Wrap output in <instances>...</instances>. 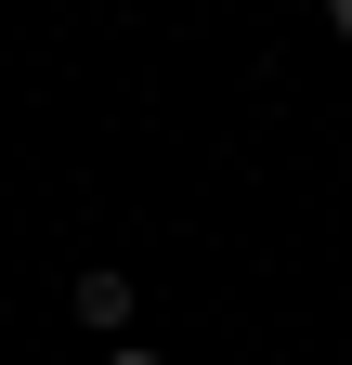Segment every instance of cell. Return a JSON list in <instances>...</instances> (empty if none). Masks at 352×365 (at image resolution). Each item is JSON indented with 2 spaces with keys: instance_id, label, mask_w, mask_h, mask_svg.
Returning <instances> with one entry per match:
<instances>
[{
  "instance_id": "6da1fadb",
  "label": "cell",
  "mask_w": 352,
  "mask_h": 365,
  "mask_svg": "<svg viewBox=\"0 0 352 365\" xmlns=\"http://www.w3.org/2000/svg\"><path fill=\"white\" fill-rule=\"evenodd\" d=\"M66 313H78L92 339H118V327H130V274H118V261H92V274L66 287Z\"/></svg>"
},
{
  "instance_id": "3957f363",
  "label": "cell",
  "mask_w": 352,
  "mask_h": 365,
  "mask_svg": "<svg viewBox=\"0 0 352 365\" xmlns=\"http://www.w3.org/2000/svg\"><path fill=\"white\" fill-rule=\"evenodd\" d=\"M105 365H170V352H105Z\"/></svg>"
},
{
  "instance_id": "7a4b0ae2",
  "label": "cell",
  "mask_w": 352,
  "mask_h": 365,
  "mask_svg": "<svg viewBox=\"0 0 352 365\" xmlns=\"http://www.w3.org/2000/svg\"><path fill=\"white\" fill-rule=\"evenodd\" d=\"M326 26H339V39H352V0H326Z\"/></svg>"
}]
</instances>
